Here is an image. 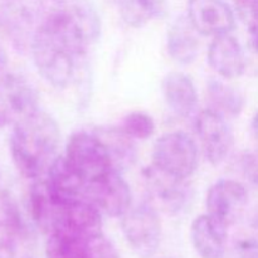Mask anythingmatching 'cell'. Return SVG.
<instances>
[{
    "label": "cell",
    "instance_id": "6da1fadb",
    "mask_svg": "<svg viewBox=\"0 0 258 258\" xmlns=\"http://www.w3.org/2000/svg\"><path fill=\"white\" fill-rule=\"evenodd\" d=\"M60 130L57 121L42 110L35 111L12 127L9 151L20 175L37 180L58 158Z\"/></svg>",
    "mask_w": 258,
    "mask_h": 258
},
{
    "label": "cell",
    "instance_id": "7a4b0ae2",
    "mask_svg": "<svg viewBox=\"0 0 258 258\" xmlns=\"http://www.w3.org/2000/svg\"><path fill=\"white\" fill-rule=\"evenodd\" d=\"M29 47L35 68L53 87L66 88L87 76V55H77L40 28L33 33Z\"/></svg>",
    "mask_w": 258,
    "mask_h": 258
},
{
    "label": "cell",
    "instance_id": "3957f363",
    "mask_svg": "<svg viewBox=\"0 0 258 258\" xmlns=\"http://www.w3.org/2000/svg\"><path fill=\"white\" fill-rule=\"evenodd\" d=\"M198 145L189 134L171 131L154 144L153 166L166 175L188 180L198 166Z\"/></svg>",
    "mask_w": 258,
    "mask_h": 258
},
{
    "label": "cell",
    "instance_id": "277c9868",
    "mask_svg": "<svg viewBox=\"0 0 258 258\" xmlns=\"http://www.w3.org/2000/svg\"><path fill=\"white\" fill-rule=\"evenodd\" d=\"M123 237L139 258H153L161 243V221L150 201L133 206L121 217Z\"/></svg>",
    "mask_w": 258,
    "mask_h": 258
},
{
    "label": "cell",
    "instance_id": "5b68a950",
    "mask_svg": "<svg viewBox=\"0 0 258 258\" xmlns=\"http://www.w3.org/2000/svg\"><path fill=\"white\" fill-rule=\"evenodd\" d=\"M64 158L87 184L115 170L107 149L95 131L72 134L66 145Z\"/></svg>",
    "mask_w": 258,
    "mask_h": 258
},
{
    "label": "cell",
    "instance_id": "8992f818",
    "mask_svg": "<svg viewBox=\"0 0 258 258\" xmlns=\"http://www.w3.org/2000/svg\"><path fill=\"white\" fill-rule=\"evenodd\" d=\"M39 110L38 93L32 83L15 73L0 77V128L14 126Z\"/></svg>",
    "mask_w": 258,
    "mask_h": 258
},
{
    "label": "cell",
    "instance_id": "52a82bcc",
    "mask_svg": "<svg viewBox=\"0 0 258 258\" xmlns=\"http://www.w3.org/2000/svg\"><path fill=\"white\" fill-rule=\"evenodd\" d=\"M86 199L95 204L101 213L112 218H121L133 207V194L122 173L111 170L101 178L90 181Z\"/></svg>",
    "mask_w": 258,
    "mask_h": 258
},
{
    "label": "cell",
    "instance_id": "ba28073f",
    "mask_svg": "<svg viewBox=\"0 0 258 258\" xmlns=\"http://www.w3.org/2000/svg\"><path fill=\"white\" fill-rule=\"evenodd\" d=\"M247 206L248 190L241 181L222 179L214 183L207 193V214L228 228L241 218Z\"/></svg>",
    "mask_w": 258,
    "mask_h": 258
},
{
    "label": "cell",
    "instance_id": "9c48e42d",
    "mask_svg": "<svg viewBox=\"0 0 258 258\" xmlns=\"http://www.w3.org/2000/svg\"><path fill=\"white\" fill-rule=\"evenodd\" d=\"M52 232H63L90 239L102 233V213L85 198L58 204L49 233Z\"/></svg>",
    "mask_w": 258,
    "mask_h": 258
},
{
    "label": "cell",
    "instance_id": "30bf717a",
    "mask_svg": "<svg viewBox=\"0 0 258 258\" xmlns=\"http://www.w3.org/2000/svg\"><path fill=\"white\" fill-rule=\"evenodd\" d=\"M196 131L204 156L212 165H219L228 158L234 140L224 116L211 108L203 110L196 118Z\"/></svg>",
    "mask_w": 258,
    "mask_h": 258
},
{
    "label": "cell",
    "instance_id": "8fae6325",
    "mask_svg": "<svg viewBox=\"0 0 258 258\" xmlns=\"http://www.w3.org/2000/svg\"><path fill=\"white\" fill-rule=\"evenodd\" d=\"M144 179L154 206L158 204L169 214H181L186 211L193 198L186 180L166 175L153 165L144 170Z\"/></svg>",
    "mask_w": 258,
    "mask_h": 258
},
{
    "label": "cell",
    "instance_id": "7c38bea8",
    "mask_svg": "<svg viewBox=\"0 0 258 258\" xmlns=\"http://www.w3.org/2000/svg\"><path fill=\"white\" fill-rule=\"evenodd\" d=\"M188 19L199 34L212 38L236 28V15L224 0H189Z\"/></svg>",
    "mask_w": 258,
    "mask_h": 258
},
{
    "label": "cell",
    "instance_id": "4fadbf2b",
    "mask_svg": "<svg viewBox=\"0 0 258 258\" xmlns=\"http://www.w3.org/2000/svg\"><path fill=\"white\" fill-rule=\"evenodd\" d=\"M212 70L226 80L241 77L247 72V59L243 45L233 35L223 34L214 37L207 53Z\"/></svg>",
    "mask_w": 258,
    "mask_h": 258
},
{
    "label": "cell",
    "instance_id": "5bb4252c",
    "mask_svg": "<svg viewBox=\"0 0 258 258\" xmlns=\"http://www.w3.org/2000/svg\"><path fill=\"white\" fill-rule=\"evenodd\" d=\"M53 199L58 204L86 199L87 181L70 165L67 159L58 156L44 175Z\"/></svg>",
    "mask_w": 258,
    "mask_h": 258
},
{
    "label": "cell",
    "instance_id": "9a60e30c",
    "mask_svg": "<svg viewBox=\"0 0 258 258\" xmlns=\"http://www.w3.org/2000/svg\"><path fill=\"white\" fill-rule=\"evenodd\" d=\"M191 244L202 258H223L228 241V227L209 214L198 216L191 223Z\"/></svg>",
    "mask_w": 258,
    "mask_h": 258
},
{
    "label": "cell",
    "instance_id": "2e32d148",
    "mask_svg": "<svg viewBox=\"0 0 258 258\" xmlns=\"http://www.w3.org/2000/svg\"><path fill=\"white\" fill-rule=\"evenodd\" d=\"M163 95L168 107L179 117H189L198 105L193 80L180 71H173L164 77Z\"/></svg>",
    "mask_w": 258,
    "mask_h": 258
},
{
    "label": "cell",
    "instance_id": "e0dca14e",
    "mask_svg": "<svg viewBox=\"0 0 258 258\" xmlns=\"http://www.w3.org/2000/svg\"><path fill=\"white\" fill-rule=\"evenodd\" d=\"M198 32L186 18H178L166 35V48L174 62L181 66L191 64L199 53Z\"/></svg>",
    "mask_w": 258,
    "mask_h": 258
},
{
    "label": "cell",
    "instance_id": "ac0fdd59",
    "mask_svg": "<svg viewBox=\"0 0 258 258\" xmlns=\"http://www.w3.org/2000/svg\"><path fill=\"white\" fill-rule=\"evenodd\" d=\"M93 131L107 149L115 170L123 173L135 165L138 159L135 139L121 127H100Z\"/></svg>",
    "mask_w": 258,
    "mask_h": 258
},
{
    "label": "cell",
    "instance_id": "d6986e66",
    "mask_svg": "<svg viewBox=\"0 0 258 258\" xmlns=\"http://www.w3.org/2000/svg\"><path fill=\"white\" fill-rule=\"evenodd\" d=\"M58 203L53 199L44 176L33 180L28 197V211L34 226L48 234L54 223Z\"/></svg>",
    "mask_w": 258,
    "mask_h": 258
},
{
    "label": "cell",
    "instance_id": "ffe728a7",
    "mask_svg": "<svg viewBox=\"0 0 258 258\" xmlns=\"http://www.w3.org/2000/svg\"><path fill=\"white\" fill-rule=\"evenodd\" d=\"M207 98L209 108L224 117H237L243 111V95L237 88L217 78H211L207 83Z\"/></svg>",
    "mask_w": 258,
    "mask_h": 258
},
{
    "label": "cell",
    "instance_id": "44dd1931",
    "mask_svg": "<svg viewBox=\"0 0 258 258\" xmlns=\"http://www.w3.org/2000/svg\"><path fill=\"white\" fill-rule=\"evenodd\" d=\"M45 256L47 258H93L90 239L63 232L48 234Z\"/></svg>",
    "mask_w": 258,
    "mask_h": 258
},
{
    "label": "cell",
    "instance_id": "7402d4cb",
    "mask_svg": "<svg viewBox=\"0 0 258 258\" xmlns=\"http://www.w3.org/2000/svg\"><path fill=\"white\" fill-rule=\"evenodd\" d=\"M166 13L164 0H120V14L123 22L134 28H141Z\"/></svg>",
    "mask_w": 258,
    "mask_h": 258
},
{
    "label": "cell",
    "instance_id": "603a6c76",
    "mask_svg": "<svg viewBox=\"0 0 258 258\" xmlns=\"http://www.w3.org/2000/svg\"><path fill=\"white\" fill-rule=\"evenodd\" d=\"M135 140H146L155 133V122L150 115L141 111H133L123 117L120 126Z\"/></svg>",
    "mask_w": 258,
    "mask_h": 258
},
{
    "label": "cell",
    "instance_id": "cb8c5ba5",
    "mask_svg": "<svg viewBox=\"0 0 258 258\" xmlns=\"http://www.w3.org/2000/svg\"><path fill=\"white\" fill-rule=\"evenodd\" d=\"M27 232L15 222L3 217L0 219V258H15L19 247V239Z\"/></svg>",
    "mask_w": 258,
    "mask_h": 258
},
{
    "label": "cell",
    "instance_id": "d4e9b609",
    "mask_svg": "<svg viewBox=\"0 0 258 258\" xmlns=\"http://www.w3.org/2000/svg\"><path fill=\"white\" fill-rule=\"evenodd\" d=\"M246 53L247 59V71L252 75L258 76V22L249 19L248 28L246 33Z\"/></svg>",
    "mask_w": 258,
    "mask_h": 258
},
{
    "label": "cell",
    "instance_id": "484cf974",
    "mask_svg": "<svg viewBox=\"0 0 258 258\" xmlns=\"http://www.w3.org/2000/svg\"><path fill=\"white\" fill-rule=\"evenodd\" d=\"M90 246L93 258H121L112 242L106 238L103 233L90 238Z\"/></svg>",
    "mask_w": 258,
    "mask_h": 258
},
{
    "label": "cell",
    "instance_id": "4316f807",
    "mask_svg": "<svg viewBox=\"0 0 258 258\" xmlns=\"http://www.w3.org/2000/svg\"><path fill=\"white\" fill-rule=\"evenodd\" d=\"M243 171L246 178L254 185H258V158L247 155L243 158Z\"/></svg>",
    "mask_w": 258,
    "mask_h": 258
},
{
    "label": "cell",
    "instance_id": "83f0119b",
    "mask_svg": "<svg viewBox=\"0 0 258 258\" xmlns=\"http://www.w3.org/2000/svg\"><path fill=\"white\" fill-rule=\"evenodd\" d=\"M246 10L249 15V19L257 20L258 22V0H246Z\"/></svg>",
    "mask_w": 258,
    "mask_h": 258
},
{
    "label": "cell",
    "instance_id": "f1b7e54d",
    "mask_svg": "<svg viewBox=\"0 0 258 258\" xmlns=\"http://www.w3.org/2000/svg\"><path fill=\"white\" fill-rule=\"evenodd\" d=\"M7 54H5V50L3 49V47L0 45V77L5 73V67H7Z\"/></svg>",
    "mask_w": 258,
    "mask_h": 258
},
{
    "label": "cell",
    "instance_id": "f546056e",
    "mask_svg": "<svg viewBox=\"0 0 258 258\" xmlns=\"http://www.w3.org/2000/svg\"><path fill=\"white\" fill-rule=\"evenodd\" d=\"M253 133H254V138H256L257 146H258V112L253 117Z\"/></svg>",
    "mask_w": 258,
    "mask_h": 258
},
{
    "label": "cell",
    "instance_id": "4dcf8cb0",
    "mask_svg": "<svg viewBox=\"0 0 258 258\" xmlns=\"http://www.w3.org/2000/svg\"><path fill=\"white\" fill-rule=\"evenodd\" d=\"M164 258H170V257H164Z\"/></svg>",
    "mask_w": 258,
    "mask_h": 258
},
{
    "label": "cell",
    "instance_id": "1f68e13d",
    "mask_svg": "<svg viewBox=\"0 0 258 258\" xmlns=\"http://www.w3.org/2000/svg\"><path fill=\"white\" fill-rule=\"evenodd\" d=\"M0 196H2V191H0Z\"/></svg>",
    "mask_w": 258,
    "mask_h": 258
}]
</instances>
